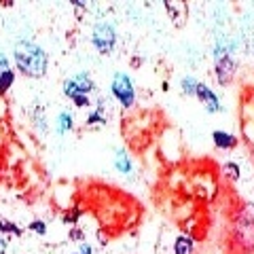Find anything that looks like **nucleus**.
Here are the masks:
<instances>
[{"label":"nucleus","instance_id":"obj_19","mask_svg":"<svg viewBox=\"0 0 254 254\" xmlns=\"http://www.w3.org/2000/svg\"><path fill=\"white\" fill-rule=\"evenodd\" d=\"M6 70H9V62H6L4 55H0V74L6 72Z\"/></svg>","mask_w":254,"mask_h":254},{"label":"nucleus","instance_id":"obj_14","mask_svg":"<svg viewBox=\"0 0 254 254\" xmlns=\"http://www.w3.org/2000/svg\"><path fill=\"white\" fill-rule=\"evenodd\" d=\"M72 127V117H70L68 113H62L60 115V131H66Z\"/></svg>","mask_w":254,"mask_h":254},{"label":"nucleus","instance_id":"obj_11","mask_svg":"<svg viewBox=\"0 0 254 254\" xmlns=\"http://www.w3.org/2000/svg\"><path fill=\"white\" fill-rule=\"evenodd\" d=\"M115 163H117V168L121 170L123 174H127L131 170V163H129V159H127V155L123 153V150H119L117 153V159H115Z\"/></svg>","mask_w":254,"mask_h":254},{"label":"nucleus","instance_id":"obj_3","mask_svg":"<svg viewBox=\"0 0 254 254\" xmlns=\"http://www.w3.org/2000/svg\"><path fill=\"white\" fill-rule=\"evenodd\" d=\"M113 93H115V98L121 102L123 106H131L136 93H133V85L129 81V76L123 74V72L115 74L113 76Z\"/></svg>","mask_w":254,"mask_h":254},{"label":"nucleus","instance_id":"obj_4","mask_svg":"<svg viewBox=\"0 0 254 254\" xmlns=\"http://www.w3.org/2000/svg\"><path fill=\"white\" fill-rule=\"evenodd\" d=\"M115 30L108 26V23H98V26L93 28V45L95 49H98L100 53H110L115 47Z\"/></svg>","mask_w":254,"mask_h":254},{"label":"nucleus","instance_id":"obj_18","mask_svg":"<svg viewBox=\"0 0 254 254\" xmlns=\"http://www.w3.org/2000/svg\"><path fill=\"white\" fill-rule=\"evenodd\" d=\"M72 100H74L76 106H87L89 104V98H87V95H76V98H72Z\"/></svg>","mask_w":254,"mask_h":254},{"label":"nucleus","instance_id":"obj_16","mask_svg":"<svg viewBox=\"0 0 254 254\" xmlns=\"http://www.w3.org/2000/svg\"><path fill=\"white\" fill-rule=\"evenodd\" d=\"M225 174H227V176L231 178V180H237V178H240V168H237L235 163H227V165H225Z\"/></svg>","mask_w":254,"mask_h":254},{"label":"nucleus","instance_id":"obj_22","mask_svg":"<svg viewBox=\"0 0 254 254\" xmlns=\"http://www.w3.org/2000/svg\"><path fill=\"white\" fill-rule=\"evenodd\" d=\"M70 235H72V240H76V242H78V240H83V233L78 231V229H74V231L70 233Z\"/></svg>","mask_w":254,"mask_h":254},{"label":"nucleus","instance_id":"obj_24","mask_svg":"<svg viewBox=\"0 0 254 254\" xmlns=\"http://www.w3.org/2000/svg\"><path fill=\"white\" fill-rule=\"evenodd\" d=\"M2 252H4V242L0 240V254H2Z\"/></svg>","mask_w":254,"mask_h":254},{"label":"nucleus","instance_id":"obj_12","mask_svg":"<svg viewBox=\"0 0 254 254\" xmlns=\"http://www.w3.org/2000/svg\"><path fill=\"white\" fill-rule=\"evenodd\" d=\"M13 78H15V74L11 72V70H6V72L0 74V93H4L6 89H9L11 83H13Z\"/></svg>","mask_w":254,"mask_h":254},{"label":"nucleus","instance_id":"obj_20","mask_svg":"<svg viewBox=\"0 0 254 254\" xmlns=\"http://www.w3.org/2000/svg\"><path fill=\"white\" fill-rule=\"evenodd\" d=\"M98 121H102V115H100V113H93V115L89 117V121H87V123L93 125V123H98Z\"/></svg>","mask_w":254,"mask_h":254},{"label":"nucleus","instance_id":"obj_8","mask_svg":"<svg viewBox=\"0 0 254 254\" xmlns=\"http://www.w3.org/2000/svg\"><path fill=\"white\" fill-rule=\"evenodd\" d=\"M165 9H168L170 17H172V21H174V26H178V28L185 26L187 13H189V9H187L185 2H165Z\"/></svg>","mask_w":254,"mask_h":254},{"label":"nucleus","instance_id":"obj_9","mask_svg":"<svg viewBox=\"0 0 254 254\" xmlns=\"http://www.w3.org/2000/svg\"><path fill=\"white\" fill-rule=\"evenodd\" d=\"M212 138H214V144H216L218 148H233V146H237V138L235 136H231L229 131H214L212 133Z\"/></svg>","mask_w":254,"mask_h":254},{"label":"nucleus","instance_id":"obj_6","mask_svg":"<svg viewBox=\"0 0 254 254\" xmlns=\"http://www.w3.org/2000/svg\"><path fill=\"white\" fill-rule=\"evenodd\" d=\"M235 62L229 58V55H222V58L216 60V78L220 85H229L235 76Z\"/></svg>","mask_w":254,"mask_h":254},{"label":"nucleus","instance_id":"obj_10","mask_svg":"<svg viewBox=\"0 0 254 254\" xmlns=\"http://www.w3.org/2000/svg\"><path fill=\"white\" fill-rule=\"evenodd\" d=\"M190 250H193V242H190V237L180 235L176 240V254H190Z\"/></svg>","mask_w":254,"mask_h":254},{"label":"nucleus","instance_id":"obj_7","mask_svg":"<svg viewBox=\"0 0 254 254\" xmlns=\"http://www.w3.org/2000/svg\"><path fill=\"white\" fill-rule=\"evenodd\" d=\"M195 93H197V98H199V100L203 102V106L208 108L210 113H218V110H220L218 98L212 93L210 87H205V85H201V83H197V89H195Z\"/></svg>","mask_w":254,"mask_h":254},{"label":"nucleus","instance_id":"obj_23","mask_svg":"<svg viewBox=\"0 0 254 254\" xmlns=\"http://www.w3.org/2000/svg\"><path fill=\"white\" fill-rule=\"evenodd\" d=\"M81 254H91V246L89 244H83L81 246Z\"/></svg>","mask_w":254,"mask_h":254},{"label":"nucleus","instance_id":"obj_5","mask_svg":"<svg viewBox=\"0 0 254 254\" xmlns=\"http://www.w3.org/2000/svg\"><path fill=\"white\" fill-rule=\"evenodd\" d=\"M93 89V81L87 74H76L74 78H70L64 85V93L68 98H76V95H87Z\"/></svg>","mask_w":254,"mask_h":254},{"label":"nucleus","instance_id":"obj_21","mask_svg":"<svg viewBox=\"0 0 254 254\" xmlns=\"http://www.w3.org/2000/svg\"><path fill=\"white\" fill-rule=\"evenodd\" d=\"M76 218H78V212H76V210L70 212V214H66V222H76Z\"/></svg>","mask_w":254,"mask_h":254},{"label":"nucleus","instance_id":"obj_13","mask_svg":"<svg viewBox=\"0 0 254 254\" xmlns=\"http://www.w3.org/2000/svg\"><path fill=\"white\" fill-rule=\"evenodd\" d=\"M0 231H4V233H15V235H19V233H21V229H19L17 225H13V222H9V220L0 218Z\"/></svg>","mask_w":254,"mask_h":254},{"label":"nucleus","instance_id":"obj_2","mask_svg":"<svg viewBox=\"0 0 254 254\" xmlns=\"http://www.w3.org/2000/svg\"><path fill=\"white\" fill-rule=\"evenodd\" d=\"M235 240L246 252L254 250V205H246L235 220Z\"/></svg>","mask_w":254,"mask_h":254},{"label":"nucleus","instance_id":"obj_15","mask_svg":"<svg viewBox=\"0 0 254 254\" xmlns=\"http://www.w3.org/2000/svg\"><path fill=\"white\" fill-rule=\"evenodd\" d=\"M195 89H197V81H193V78H185V81H182V91L187 95H193Z\"/></svg>","mask_w":254,"mask_h":254},{"label":"nucleus","instance_id":"obj_1","mask_svg":"<svg viewBox=\"0 0 254 254\" xmlns=\"http://www.w3.org/2000/svg\"><path fill=\"white\" fill-rule=\"evenodd\" d=\"M15 62L26 76H43L47 70V53L34 43H19L15 47Z\"/></svg>","mask_w":254,"mask_h":254},{"label":"nucleus","instance_id":"obj_17","mask_svg":"<svg viewBox=\"0 0 254 254\" xmlns=\"http://www.w3.org/2000/svg\"><path fill=\"white\" fill-rule=\"evenodd\" d=\"M30 229H32V231H36V233H41V235L45 233V225H43V222H38V220L30 222Z\"/></svg>","mask_w":254,"mask_h":254}]
</instances>
